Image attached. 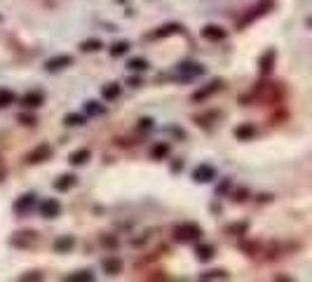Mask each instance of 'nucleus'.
I'll return each instance as SVG.
<instances>
[{"instance_id":"nucleus-1","label":"nucleus","mask_w":312,"mask_h":282,"mask_svg":"<svg viewBox=\"0 0 312 282\" xmlns=\"http://www.w3.org/2000/svg\"><path fill=\"white\" fill-rule=\"evenodd\" d=\"M200 238H202V228L197 223L185 221V223H178L174 228V240L176 242H193V240H200Z\"/></svg>"},{"instance_id":"nucleus-2","label":"nucleus","mask_w":312,"mask_h":282,"mask_svg":"<svg viewBox=\"0 0 312 282\" xmlns=\"http://www.w3.org/2000/svg\"><path fill=\"white\" fill-rule=\"evenodd\" d=\"M35 242H38V233H35V231H19V233H14L12 238H10V245H12V247H19V249L33 247Z\"/></svg>"},{"instance_id":"nucleus-3","label":"nucleus","mask_w":312,"mask_h":282,"mask_svg":"<svg viewBox=\"0 0 312 282\" xmlns=\"http://www.w3.org/2000/svg\"><path fill=\"white\" fill-rule=\"evenodd\" d=\"M275 7V0H261L256 7H251V12L246 14L244 19L239 21V26H246V24H251L254 19H258V17H263V14H268Z\"/></svg>"},{"instance_id":"nucleus-4","label":"nucleus","mask_w":312,"mask_h":282,"mask_svg":"<svg viewBox=\"0 0 312 282\" xmlns=\"http://www.w3.org/2000/svg\"><path fill=\"white\" fill-rule=\"evenodd\" d=\"M52 158V148H49L47 144H40L38 148H33V151L26 155V165H40V162H45V160Z\"/></svg>"},{"instance_id":"nucleus-5","label":"nucleus","mask_w":312,"mask_h":282,"mask_svg":"<svg viewBox=\"0 0 312 282\" xmlns=\"http://www.w3.org/2000/svg\"><path fill=\"white\" fill-rule=\"evenodd\" d=\"M223 90V83H221V80H211L209 85H204L202 90H197V92H193V96H190V99H193V101H204V99H209L211 94H216V92H221Z\"/></svg>"},{"instance_id":"nucleus-6","label":"nucleus","mask_w":312,"mask_h":282,"mask_svg":"<svg viewBox=\"0 0 312 282\" xmlns=\"http://www.w3.org/2000/svg\"><path fill=\"white\" fill-rule=\"evenodd\" d=\"M38 209H40V214L45 219H54V216L61 214V205H59V200H54V198L42 200L40 205H38Z\"/></svg>"},{"instance_id":"nucleus-7","label":"nucleus","mask_w":312,"mask_h":282,"mask_svg":"<svg viewBox=\"0 0 312 282\" xmlns=\"http://www.w3.org/2000/svg\"><path fill=\"white\" fill-rule=\"evenodd\" d=\"M35 207V195L33 193H24L17 202H14V209H17V214H21V216H26V214L33 212Z\"/></svg>"},{"instance_id":"nucleus-8","label":"nucleus","mask_w":312,"mask_h":282,"mask_svg":"<svg viewBox=\"0 0 312 282\" xmlns=\"http://www.w3.org/2000/svg\"><path fill=\"white\" fill-rule=\"evenodd\" d=\"M193 179H195L197 184H209L211 179H216V170L211 165H200L193 170Z\"/></svg>"},{"instance_id":"nucleus-9","label":"nucleus","mask_w":312,"mask_h":282,"mask_svg":"<svg viewBox=\"0 0 312 282\" xmlns=\"http://www.w3.org/2000/svg\"><path fill=\"white\" fill-rule=\"evenodd\" d=\"M71 64H73V57H71V54H59V57H52V59H47V64H45V71L54 73V71H61V69H66V66H71Z\"/></svg>"},{"instance_id":"nucleus-10","label":"nucleus","mask_w":312,"mask_h":282,"mask_svg":"<svg viewBox=\"0 0 312 282\" xmlns=\"http://www.w3.org/2000/svg\"><path fill=\"white\" fill-rule=\"evenodd\" d=\"M202 38L204 40H211V42H218L225 38V31L221 26H216V24H209V26L202 28Z\"/></svg>"},{"instance_id":"nucleus-11","label":"nucleus","mask_w":312,"mask_h":282,"mask_svg":"<svg viewBox=\"0 0 312 282\" xmlns=\"http://www.w3.org/2000/svg\"><path fill=\"white\" fill-rule=\"evenodd\" d=\"M73 247H75L73 235H59V238L54 240V252L56 254H66V252H71Z\"/></svg>"},{"instance_id":"nucleus-12","label":"nucleus","mask_w":312,"mask_h":282,"mask_svg":"<svg viewBox=\"0 0 312 282\" xmlns=\"http://www.w3.org/2000/svg\"><path fill=\"white\" fill-rule=\"evenodd\" d=\"M42 101H45V94H42L40 90H31L24 94V99H21V103L24 106H28V108H38V106H42Z\"/></svg>"},{"instance_id":"nucleus-13","label":"nucleus","mask_w":312,"mask_h":282,"mask_svg":"<svg viewBox=\"0 0 312 282\" xmlns=\"http://www.w3.org/2000/svg\"><path fill=\"white\" fill-rule=\"evenodd\" d=\"M101 268L108 273V275H117V273H122V261L117 259V256H106L101 261Z\"/></svg>"},{"instance_id":"nucleus-14","label":"nucleus","mask_w":312,"mask_h":282,"mask_svg":"<svg viewBox=\"0 0 312 282\" xmlns=\"http://www.w3.org/2000/svg\"><path fill=\"white\" fill-rule=\"evenodd\" d=\"M176 33H183V26L181 24H167V26L153 31L150 38H167V35H176Z\"/></svg>"},{"instance_id":"nucleus-15","label":"nucleus","mask_w":312,"mask_h":282,"mask_svg":"<svg viewBox=\"0 0 312 282\" xmlns=\"http://www.w3.org/2000/svg\"><path fill=\"white\" fill-rule=\"evenodd\" d=\"M275 62H277V52H275V49H268V52L261 57V73L268 76L272 71V66H275Z\"/></svg>"},{"instance_id":"nucleus-16","label":"nucleus","mask_w":312,"mask_h":282,"mask_svg":"<svg viewBox=\"0 0 312 282\" xmlns=\"http://www.w3.org/2000/svg\"><path fill=\"white\" fill-rule=\"evenodd\" d=\"M235 137H237L239 141H249V139L256 137V127H254L251 123L239 125V127H235Z\"/></svg>"},{"instance_id":"nucleus-17","label":"nucleus","mask_w":312,"mask_h":282,"mask_svg":"<svg viewBox=\"0 0 312 282\" xmlns=\"http://www.w3.org/2000/svg\"><path fill=\"white\" fill-rule=\"evenodd\" d=\"M178 73H181V76H185V78H193V76H202L204 69L200 66V64L185 62V64H178Z\"/></svg>"},{"instance_id":"nucleus-18","label":"nucleus","mask_w":312,"mask_h":282,"mask_svg":"<svg viewBox=\"0 0 312 282\" xmlns=\"http://www.w3.org/2000/svg\"><path fill=\"white\" fill-rule=\"evenodd\" d=\"M75 184H78V179H75L73 174H64V177H59V179L54 181V188L64 193V191H71Z\"/></svg>"},{"instance_id":"nucleus-19","label":"nucleus","mask_w":312,"mask_h":282,"mask_svg":"<svg viewBox=\"0 0 312 282\" xmlns=\"http://www.w3.org/2000/svg\"><path fill=\"white\" fill-rule=\"evenodd\" d=\"M169 144H164V141H160V144H155L153 148H150V158L153 160H162V158H167L169 155Z\"/></svg>"},{"instance_id":"nucleus-20","label":"nucleus","mask_w":312,"mask_h":282,"mask_svg":"<svg viewBox=\"0 0 312 282\" xmlns=\"http://www.w3.org/2000/svg\"><path fill=\"white\" fill-rule=\"evenodd\" d=\"M120 90H122V87H120L117 83H108L101 90V94H103V99H106V101H113V99H117V96H120Z\"/></svg>"},{"instance_id":"nucleus-21","label":"nucleus","mask_w":312,"mask_h":282,"mask_svg":"<svg viewBox=\"0 0 312 282\" xmlns=\"http://www.w3.org/2000/svg\"><path fill=\"white\" fill-rule=\"evenodd\" d=\"M17 101V94L12 90H7V87H0V108H7V106H12Z\"/></svg>"},{"instance_id":"nucleus-22","label":"nucleus","mask_w":312,"mask_h":282,"mask_svg":"<svg viewBox=\"0 0 312 282\" xmlns=\"http://www.w3.org/2000/svg\"><path fill=\"white\" fill-rule=\"evenodd\" d=\"M195 254L200 261H211V259H214V247H211V245H197Z\"/></svg>"},{"instance_id":"nucleus-23","label":"nucleus","mask_w":312,"mask_h":282,"mask_svg":"<svg viewBox=\"0 0 312 282\" xmlns=\"http://www.w3.org/2000/svg\"><path fill=\"white\" fill-rule=\"evenodd\" d=\"M82 110H85V116H101L103 110H106V106H101L99 101H87L85 106H82Z\"/></svg>"},{"instance_id":"nucleus-24","label":"nucleus","mask_w":312,"mask_h":282,"mask_svg":"<svg viewBox=\"0 0 312 282\" xmlns=\"http://www.w3.org/2000/svg\"><path fill=\"white\" fill-rule=\"evenodd\" d=\"M89 155H92L89 148H80V151H75L73 155H71V162H73V165H85L89 160Z\"/></svg>"},{"instance_id":"nucleus-25","label":"nucleus","mask_w":312,"mask_h":282,"mask_svg":"<svg viewBox=\"0 0 312 282\" xmlns=\"http://www.w3.org/2000/svg\"><path fill=\"white\" fill-rule=\"evenodd\" d=\"M64 123L71 125V127H80V125L87 123V116H82V113H68Z\"/></svg>"},{"instance_id":"nucleus-26","label":"nucleus","mask_w":312,"mask_h":282,"mask_svg":"<svg viewBox=\"0 0 312 282\" xmlns=\"http://www.w3.org/2000/svg\"><path fill=\"white\" fill-rule=\"evenodd\" d=\"M68 282H92L94 280V275L89 273V270H78V273H73V275L66 277Z\"/></svg>"},{"instance_id":"nucleus-27","label":"nucleus","mask_w":312,"mask_h":282,"mask_svg":"<svg viewBox=\"0 0 312 282\" xmlns=\"http://www.w3.org/2000/svg\"><path fill=\"white\" fill-rule=\"evenodd\" d=\"M228 277V273L225 270H207V273H200V280H225Z\"/></svg>"},{"instance_id":"nucleus-28","label":"nucleus","mask_w":312,"mask_h":282,"mask_svg":"<svg viewBox=\"0 0 312 282\" xmlns=\"http://www.w3.org/2000/svg\"><path fill=\"white\" fill-rule=\"evenodd\" d=\"M129 52V42L127 40H117L113 47H110V54L113 57H124Z\"/></svg>"},{"instance_id":"nucleus-29","label":"nucleus","mask_w":312,"mask_h":282,"mask_svg":"<svg viewBox=\"0 0 312 282\" xmlns=\"http://www.w3.org/2000/svg\"><path fill=\"white\" fill-rule=\"evenodd\" d=\"M101 47H103L101 40H85V42H80V49H82V52H99Z\"/></svg>"},{"instance_id":"nucleus-30","label":"nucleus","mask_w":312,"mask_h":282,"mask_svg":"<svg viewBox=\"0 0 312 282\" xmlns=\"http://www.w3.org/2000/svg\"><path fill=\"white\" fill-rule=\"evenodd\" d=\"M127 66L132 71H146V69H148V62H146V59H132Z\"/></svg>"},{"instance_id":"nucleus-31","label":"nucleus","mask_w":312,"mask_h":282,"mask_svg":"<svg viewBox=\"0 0 312 282\" xmlns=\"http://www.w3.org/2000/svg\"><path fill=\"white\" fill-rule=\"evenodd\" d=\"M246 231V223H232V226L225 228V233H230V235H242Z\"/></svg>"},{"instance_id":"nucleus-32","label":"nucleus","mask_w":312,"mask_h":282,"mask_svg":"<svg viewBox=\"0 0 312 282\" xmlns=\"http://www.w3.org/2000/svg\"><path fill=\"white\" fill-rule=\"evenodd\" d=\"M19 123L21 125H31V127H33V125H35V118L33 116H26V113H21V116H19Z\"/></svg>"},{"instance_id":"nucleus-33","label":"nucleus","mask_w":312,"mask_h":282,"mask_svg":"<svg viewBox=\"0 0 312 282\" xmlns=\"http://www.w3.org/2000/svg\"><path fill=\"white\" fill-rule=\"evenodd\" d=\"M139 127H141V130H150V127H153V120H150V118H143V120H139Z\"/></svg>"},{"instance_id":"nucleus-34","label":"nucleus","mask_w":312,"mask_h":282,"mask_svg":"<svg viewBox=\"0 0 312 282\" xmlns=\"http://www.w3.org/2000/svg\"><path fill=\"white\" fill-rule=\"evenodd\" d=\"M101 242H103V245H108V247H115V245H117L115 238H106V235L101 238Z\"/></svg>"},{"instance_id":"nucleus-35","label":"nucleus","mask_w":312,"mask_h":282,"mask_svg":"<svg viewBox=\"0 0 312 282\" xmlns=\"http://www.w3.org/2000/svg\"><path fill=\"white\" fill-rule=\"evenodd\" d=\"M40 273H26V275H21V280H40Z\"/></svg>"},{"instance_id":"nucleus-36","label":"nucleus","mask_w":312,"mask_h":282,"mask_svg":"<svg viewBox=\"0 0 312 282\" xmlns=\"http://www.w3.org/2000/svg\"><path fill=\"white\" fill-rule=\"evenodd\" d=\"M129 85H132V87H139V85H141V80H139V78H132V80H129Z\"/></svg>"},{"instance_id":"nucleus-37","label":"nucleus","mask_w":312,"mask_h":282,"mask_svg":"<svg viewBox=\"0 0 312 282\" xmlns=\"http://www.w3.org/2000/svg\"><path fill=\"white\" fill-rule=\"evenodd\" d=\"M3 177H5V162L0 160V181H3Z\"/></svg>"},{"instance_id":"nucleus-38","label":"nucleus","mask_w":312,"mask_h":282,"mask_svg":"<svg viewBox=\"0 0 312 282\" xmlns=\"http://www.w3.org/2000/svg\"><path fill=\"white\" fill-rule=\"evenodd\" d=\"M174 172H178V170H183V162H174V167H171Z\"/></svg>"}]
</instances>
